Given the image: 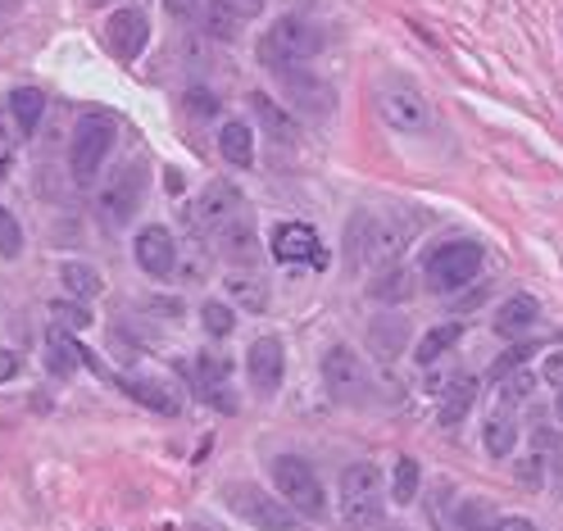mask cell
<instances>
[{"label":"cell","instance_id":"6da1fadb","mask_svg":"<svg viewBox=\"0 0 563 531\" xmlns=\"http://www.w3.org/2000/svg\"><path fill=\"white\" fill-rule=\"evenodd\" d=\"M409 237H414V223L391 218V214H360L346 232V260L350 268L391 273L409 250Z\"/></svg>","mask_w":563,"mask_h":531},{"label":"cell","instance_id":"7a4b0ae2","mask_svg":"<svg viewBox=\"0 0 563 531\" xmlns=\"http://www.w3.org/2000/svg\"><path fill=\"white\" fill-rule=\"evenodd\" d=\"M318 50H323V33L314 28L310 18L282 14L273 28L264 33V41H260V64H268L273 73H291L304 60H314Z\"/></svg>","mask_w":563,"mask_h":531},{"label":"cell","instance_id":"3957f363","mask_svg":"<svg viewBox=\"0 0 563 531\" xmlns=\"http://www.w3.org/2000/svg\"><path fill=\"white\" fill-rule=\"evenodd\" d=\"M268 472H273V486H277L282 504H291L300 518H314V522L327 518V491L318 482V472L304 464L300 454H277V459L268 464Z\"/></svg>","mask_w":563,"mask_h":531},{"label":"cell","instance_id":"277c9868","mask_svg":"<svg viewBox=\"0 0 563 531\" xmlns=\"http://www.w3.org/2000/svg\"><path fill=\"white\" fill-rule=\"evenodd\" d=\"M114 137H118V118L114 114H83L78 118V128H73V146H68V168L73 177L87 187L100 177V164L110 160V150H114Z\"/></svg>","mask_w":563,"mask_h":531},{"label":"cell","instance_id":"5b68a950","mask_svg":"<svg viewBox=\"0 0 563 531\" xmlns=\"http://www.w3.org/2000/svg\"><path fill=\"white\" fill-rule=\"evenodd\" d=\"M223 500H227V509H233L237 518H246L250 527H260V531H304V522H300V514L291 509V504H282L277 495L250 486V482H233L223 491Z\"/></svg>","mask_w":563,"mask_h":531},{"label":"cell","instance_id":"8992f818","mask_svg":"<svg viewBox=\"0 0 563 531\" xmlns=\"http://www.w3.org/2000/svg\"><path fill=\"white\" fill-rule=\"evenodd\" d=\"M337 504H341V518L350 527H373L381 518V468L373 464H350L341 472V486H337Z\"/></svg>","mask_w":563,"mask_h":531},{"label":"cell","instance_id":"52a82bcc","mask_svg":"<svg viewBox=\"0 0 563 531\" xmlns=\"http://www.w3.org/2000/svg\"><path fill=\"white\" fill-rule=\"evenodd\" d=\"M323 382L337 404H368L373 395V372L350 345H331L323 354Z\"/></svg>","mask_w":563,"mask_h":531},{"label":"cell","instance_id":"ba28073f","mask_svg":"<svg viewBox=\"0 0 563 531\" xmlns=\"http://www.w3.org/2000/svg\"><path fill=\"white\" fill-rule=\"evenodd\" d=\"M481 273V245L477 241H450L427 260V287L437 295H454Z\"/></svg>","mask_w":563,"mask_h":531},{"label":"cell","instance_id":"9c48e42d","mask_svg":"<svg viewBox=\"0 0 563 531\" xmlns=\"http://www.w3.org/2000/svg\"><path fill=\"white\" fill-rule=\"evenodd\" d=\"M377 110H381V118H387L396 132H423L431 123V110H427L423 91L409 87L404 78H391V83L377 87Z\"/></svg>","mask_w":563,"mask_h":531},{"label":"cell","instance_id":"30bf717a","mask_svg":"<svg viewBox=\"0 0 563 531\" xmlns=\"http://www.w3.org/2000/svg\"><path fill=\"white\" fill-rule=\"evenodd\" d=\"M141 195H146V168L133 164V168H118L105 191H100V214H105L114 227L133 223V214L141 210Z\"/></svg>","mask_w":563,"mask_h":531},{"label":"cell","instance_id":"8fae6325","mask_svg":"<svg viewBox=\"0 0 563 531\" xmlns=\"http://www.w3.org/2000/svg\"><path fill=\"white\" fill-rule=\"evenodd\" d=\"M133 255H137V268L146 277H168L173 264H177V241L164 223H146L133 241Z\"/></svg>","mask_w":563,"mask_h":531},{"label":"cell","instance_id":"7c38bea8","mask_svg":"<svg viewBox=\"0 0 563 531\" xmlns=\"http://www.w3.org/2000/svg\"><path fill=\"white\" fill-rule=\"evenodd\" d=\"M282 78V91H287V100L300 110V114H310V118H327L331 105H337V91H331L323 78H314L310 68H291V73H277Z\"/></svg>","mask_w":563,"mask_h":531},{"label":"cell","instance_id":"4fadbf2b","mask_svg":"<svg viewBox=\"0 0 563 531\" xmlns=\"http://www.w3.org/2000/svg\"><path fill=\"white\" fill-rule=\"evenodd\" d=\"M237 210H241L237 191L227 187V182H214V187H204V191H200V200H196V205H191L183 218H187L191 232H210V237H214V227H223Z\"/></svg>","mask_w":563,"mask_h":531},{"label":"cell","instance_id":"5bb4252c","mask_svg":"<svg viewBox=\"0 0 563 531\" xmlns=\"http://www.w3.org/2000/svg\"><path fill=\"white\" fill-rule=\"evenodd\" d=\"M246 372H250V387L260 395H273L282 387V372H287V350H282L277 337H260L246 354Z\"/></svg>","mask_w":563,"mask_h":531},{"label":"cell","instance_id":"9a60e30c","mask_svg":"<svg viewBox=\"0 0 563 531\" xmlns=\"http://www.w3.org/2000/svg\"><path fill=\"white\" fill-rule=\"evenodd\" d=\"M146 41H150V23H146L141 10H114V14H110V23H105V46L114 50L123 64H133L141 50H146Z\"/></svg>","mask_w":563,"mask_h":531},{"label":"cell","instance_id":"2e32d148","mask_svg":"<svg viewBox=\"0 0 563 531\" xmlns=\"http://www.w3.org/2000/svg\"><path fill=\"white\" fill-rule=\"evenodd\" d=\"M273 255L282 264H327L323 241L310 223H282L273 232Z\"/></svg>","mask_w":563,"mask_h":531},{"label":"cell","instance_id":"e0dca14e","mask_svg":"<svg viewBox=\"0 0 563 531\" xmlns=\"http://www.w3.org/2000/svg\"><path fill=\"white\" fill-rule=\"evenodd\" d=\"M214 245H218L223 260L254 264V260H260V232H254V218L246 210H237L223 227H214Z\"/></svg>","mask_w":563,"mask_h":531},{"label":"cell","instance_id":"ac0fdd59","mask_svg":"<svg viewBox=\"0 0 563 531\" xmlns=\"http://www.w3.org/2000/svg\"><path fill=\"white\" fill-rule=\"evenodd\" d=\"M481 441H486V450L496 454V459H509V454L518 450V409H500L481 422Z\"/></svg>","mask_w":563,"mask_h":531},{"label":"cell","instance_id":"d6986e66","mask_svg":"<svg viewBox=\"0 0 563 531\" xmlns=\"http://www.w3.org/2000/svg\"><path fill=\"white\" fill-rule=\"evenodd\" d=\"M218 155L233 164V168H250V164H254V132H250V123H241V118H227V123H223Z\"/></svg>","mask_w":563,"mask_h":531},{"label":"cell","instance_id":"ffe728a7","mask_svg":"<svg viewBox=\"0 0 563 531\" xmlns=\"http://www.w3.org/2000/svg\"><path fill=\"white\" fill-rule=\"evenodd\" d=\"M546 450H550V427H536L531 432V441H527V450H523V459H518V482L527 486V491H541L546 486Z\"/></svg>","mask_w":563,"mask_h":531},{"label":"cell","instance_id":"44dd1931","mask_svg":"<svg viewBox=\"0 0 563 531\" xmlns=\"http://www.w3.org/2000/svg\"><path fill=\"white\" fill-rule=\"evenodd\" d=\"M250 110H254V118H260V128L273 137V141H282V146H291L296 141V132H300V123L277 105V100H268V96H250Z\"/></svg>","mask_w":563,"mask_h":531},{"label":"cell","instance_id":"7402d4cb","mask_svg":"<svg viewBox=\"0 0 563 531\" xmlns=\"http://www.w3.org/2000/svg\"><path fill=\"white\" fill-rule=\"evenodd\" d=\"M536 314H541V305H536L531 295H509L504 305L496 309V332L500 337H523V332H531Z\"/></svg>","mask_w":563,"mask_h":531},{"label":"cell","instance_id":"603a6c76","mask_svg":"<svg viewBox=\"0 0 563 531\" xmlns=\"http://www.w3.org/2000/svg\"><path fill=\"white\" fill-rule=\"evenodd\" d=\"M459 337H464V323H441V327H431V332L418 341V350H414V364L418 368H431L441 359V354H450L454 345H459Z\"/></svg>","mask_w":563,"mask_h":531},{"label":"cell","instance_id":"cb8c5ba5","mask_svg":"<svg viewBox=\"0 0 563 531\" xmlns=\"http://www.w3.org/2000/svg\"><path fill=\"white\" fill-rule=\"evenodd\" d=\"M10 114H14V123H18V132L33 137L37 123H41V114H46V96H41L37 87H18V91H10Z\"/></svg>","mask_w":563,"mask_h":531},{"label":"cell","instance_id":"d4e9b609","mask_svg":"<svg viewBox=\"0 0 563 531\" xmlns=\"http://www.w3.org/2000/svg\"><path fill=\"white\" fill-rule=\"evenodd\" d=\"M60 282L68 287V295H78V300H96L100 291H105V277H100L91 264H78V260H68L60 268Z\"/></svg>","mask_w":563,"mask_h":531},{"label":"cell","instance_id":"484cf974","mask_svg":"<svg viewBox=\"0 0 563 531\" xmlns=\"http://www.w3.org/2000/svg\"><path fill=\"white\" fill-rule=\"evenodd\" d=\"M78 359H83L78 341H68L64 332H46V364H50V372L73 377V372H78Z\"/></svg>","mask_w":563,"mask_h":531},{"label":"cell","instance_id":"4316f807","mask_svg":"<svg viewBox=\"0 0 563 531\" xmlns=\"http://www.w3.org/2000/svg\"><path fill=\"white\" fill-rule=\"evenodd\" d=\"M473 395H477V382H473V377H459V382L446 391V400H441V427L464 422V414L473 409Z\"/></svg>","mask_w":563,"mask_h":531},{"label":"cell","instance_id":"83f0119b","mask_svg":"<svg viewBox=\"0 0 563 531\" xmlns=\"http://www.w3.org/2000/svg\"><path fill=\"white\" fill-rule=\"evenodd\" d=\"M127 391H133L146 409H160V414H177V395L164 387V382H150V377H127L123 382Z\"/></svg>","mask_w":563,"mask_h":531},{"label":"cell","instance_id":"f1b7e54d","mask_svg":"<svg viewBox=\"0 0 563 531\" xmlns=\"http://www.w3.org/2000/svg\"><path fill=\"white\" fill-rule=\"evenodd\" d=\"M531 387H536V372L527 364L500 372V404H504V409H518V404L531 395Z\"/></svg>","mask_w":563,"mask_h":531},{"label":"cell","instance_id":"f546056e","mask_svg":"<svg viewBox=\"0 0 563 531\" xmlns=\"http://www.w3.org/2000/svg\"><path fill=\"white\" fill-rule=\"evenodd\" d=\"M418 482H423V468L409 459H396V477H391V500L396 504H414V495H418Z\"/></svg>","mask_w":563,"mask_h":531},{"label":"cell","instance_id":"4dcf8cb0","mask_svg":"<svg viewBox=\"0 0 563 531\" xmlns=\"http://www.w3.org/2000/svg\"><path fill=\"white\" fill-rule=\"evenodd\" d=\"M454 531H491L496 527V518H491V504L486 500H464L454 509V522H450Z\"/></svg>","mask_w":563,"mask_h":531},{"label":"cell","instance_id":"1f68e13d","mask_svg":"<svg viewBox=\"0 0 563 531\" xmlns=\"http://www.w3.org/2000/svg\"><path fill=\"white\" fill-rule=\"evenodd\" d=\"M204 23H210V37L214 41H237L241 37V18L223 5V0H210V10H204Z\"/></svg>","mask_w":563,"mask_h":531},{"label":"cell","instance_id":"d6a6232c","mask_svg":"<svg viewBox=\"0 0 563 531\" xmlns=\"http://www.w3.org/2000/svg\"><path fill=\"white\" fill-rule=\"evenodd\" d=\"M200 323H204V332H210V337H233L237 314H233V305H223V300H204Z\"/></svg>","mask_w":563,"mask_h":531},{"label":"cell","instance_id":"836d02e7","mask_svg":"<svg viewBox=\"0 0 563 531\" xmlns=\"http://www.w3.org/2000/svg\"><path fill=\"white\" fill-rule=\"evenodd\" d=\"M0 255H5V260L23 255V227H18V218L5 205H0Z\"/></svg>","mask_w":563,"mask_h":531},{"label":"cell","instance_id":"e575fe53","mask_svg":"<svg viewBox=\"0 0 563 531\" xmlns=\"http://www.w3.org/2000/svg\"><path fill=\"white\" fill-rule=\"evenodd\" d=\"M373 295H377V300H387V305H400V300H409V277H404L400 268L381 273V277H377V287H373Z\"/></svg>","mask_w":563,"mask_h":531},{"label":"cell","instance_id":"d590c367","mask_svg":"<svg viewBox=\"0 0 563 531\" xmlns=\"http://www.w3.org/2000/svg\"><path fill=\"white\" fill-rule=\"evenodd\" d=\"M227 291H233L250 314H264V305H268V291H260V282H250V277H233V282H227Z\"/></svg>","mask_w":563,"mask_h":531},{"label":"cell","instance_id":"8d00e7d4","mask_svg":"<svg viewBox=\"0 0 563 531\" xmlns=\"http://www.w3.org/2000/svg\"><path fill=\"white\" fill-rule=\"evenodd\" d=\"M50 314H55L64 327H73V332H87V327H91V309L87 305H64V300H60V305H50Z\"/></svg>","mask_w":563,"mask_h":531},{"label":"cell","instance_id":"74e56055","mask_svg":"<svg viewBox=\"0 0 563 531\" xmlns=\"http://www.w3.org/2000/svg\"><path fill=\"white\" fill-rule=\"evenodd\" d=\"M546 472H554L563 482V432H550V450H546Z\"/></svg>","mask_w":563,"mask_h":531},{"label":"cell","instance_id":"f35d334b","mask_svg":"<svg viewBox=\"0 0 563 531\" xmlns=\"http://www.w3.org/2000/svg\"><path fill=\"white\" fill-rule=\"evenodd\" d=\"M227 10H233L241 23H250V18H260L264 14V0H223Z\"/></svg>","mask_w":563,"mask_h":531},{"label":"cell","instance_id":"ab89813d","mask_svg":"<svg viewBox=\"0 0 563 531\" xmlns=\"http://www.w3.org/2000/svg\"><path fill=\"white\" fill-rule=\"evenodd\" d=\"M214 105H218V100H214L210 91H187V110H196L200 118H210V114H214Z\"/></svg>","mask_w":563,"mask_h":531},{"label":"cell","instance_id":"60d3db41","mask_svg":"<svg viewBox=\"0 0 563 531\" xmlns=\"http://www.w3.org/2000/svg\"><path fill=\"white\" fill-rule=\"evenodd\" d=\"M541 372H546V382H550L554 391H563V350H554V354H550Z\"/></svg>","mask_w":563,"mask_h":531},{"label":"cell","instance_id":"b9f144b4","mask_svg":"<svg viewBox=\"0 0 563 531\" xmlns=\"http://www.w3.org/2000/svg\"><path fill=\"white\" fill-rule=\"evenodd\" d=\"M491 531H541L531 518H523V514H509V518H496V527Z\"/></svg>","mask_w":563,"mask_h":531},{"label":"cell","instance_id":"7bdbcfd3","mask_svg":"<svg viewBox=\"0 0 563 531\" xmlns=\"http://www.w3.org/2000/svg\"><path fill=\"white\" fill-rule=\"evenodd\" d=\"M14 377H18V354L0 350V382H14Z\"/></svg>","mask_w":563,"mask_h":531},{"label":"cell","instance_id":"ee69618b","mask_svg":"<svg viewBox=\"0 0 563 531\" xmlns=\"http://www.w3.org/2000/svg\"><path fill=\"white\" fill-rule=\"evenodd\" d=\"M446 500H450V486H437V491H431V522H437V527H446V509H441Z\"/></svg>","mask_w":563,"mask_h":531},{"label":"cell","instance_id":"f6af8a7d","mask_svg":"<svg viewBox=\"0 0 563 531\" xmlns=\"http://www.w3.org/2000/svg\"><path fill=\"white\" fill-rule=\"evenodd\" d=\"M196 5H200V0H164V10H168L173 18H191Z\"/></svg>","mask_w":563,"mask_h":531},{"label":"cell","instance_id":"bcb514c9","mask_svg":"<svg viewBox=\"0 0 563 531\" xmlns=\"http://www.w3.org/2000/svg\"><path fill=\"white\" fill-rule=\"evenodd\" d=\"M554 414H559V422H563V391L554 395Z\"/></svg>","mask_w":563,"mask_h":531},{"label":"cell","instance_id":"7dc6e473","mask_svg":"<svg viewBox=\"0 0 563 531\" xmlns=\"http://www.w3.org/2000/svg\"><path fill=\"white\" fill-rule=\"evenodd\" d=\"M191 531H218V527H204V522H196V527H191Z\"/></svg>","mask_w":563,"mask_h":531}]
</instances>
